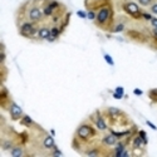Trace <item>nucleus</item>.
Instances as JSON below:
<instances>
[{"label": "nucleus", "mask_w": 157, "mask_h": 157, "mask_svg": "<svg viewBox=\"0 0 157 157\" xmlns=\"http://www.w3.org/2000/svg\"><path fill=\"white\" fill-rule=\"evenodd\" d=\"M37 35L42 40H47L49 38V35H50V29H48L47 27H43V28H40V29H38V34Z\"/></svg>", "instance_id": "nucleus-7"}, {"label": "nucleus", "mask_w": 157, "mask_h": 157, "mask_svg": "<svg viewBox=\"0 0 157 157\" xmlns=\"http://www.w3.org/2000/svg\"><path fill=\"white\" fill-rule=\"evenodd\" d=\"M20 123L24 126H32L33 125V120L29 117V116H23L20 118Z\"/></svg>", "instance_id": "nucleus-12"}, {"label": "nucleus", "mask_w": 157, "mask_h": 157, "mask_svg": "<svg viewBox=\"0 0 157 157\" xmlns=\"http://www.w3.org/2000/svg\"><path fill=\"white\" fill-rule=\"evenodd\" d=\"M103 142L106 145H108V146H113V145L117 143V137H116L115 133H113V135H108V136H106L103 138Z\"/></svg>", "instance_id": "nucleus-8"}, {"label": "nucleus", "mask_w": 157, "mask_h": 157, "mask_svg": "<svg viewBox=\"0 0 157 157\" xmlns=\"http://www.w3.org/2000/svg\"><path fill=\"white\" fill-rule=\"evenodd\" d=\"M109 16H111V9H109V8H102L101 10L98 11L97 18H96L97 24L98 25L104 24V23H106L108 19H109Z\"/></svg>", "instance_id": "nucleus-2"}, {"label": "nucleus", "mask_w": 157, "mask_h": 157, "mask_svg": "<svg viewBox=\"0 0 157 157\" xmlns=\"http://www.w3.org/2000/svg\"><path fill=\"white\" fill-rule=\"evenodd\" d=\"M108 112H109V115H112V116H120L121 115V111L120 109H117V108H108Z\"/></svg>", "instance_id": "nucleus-16"}, {"label": "nucleus", "mask_w": 157, "mask_h": 157, "mask_svg": "<svg viewBox=\"0 0 157 157\" xmlns=\"http://www.w3.org/2000/svg\"><path fill=\"white\" fill-rule=\"evenodd\" d=\"M142 143H143V141H142V138L140 136L133 140V147H135V148H140V147L142 146Z\"/></svg>", "instance_id": "nucleus-14"}, {"label": "nucleus", "mask_w": 157, "mask_h": 157, "mask_svg": "<svg viewBox=\"0 0 157 157\" xmlns=\"http://www.w3.org/2000/svg\"><path fill=\"white\" fill-rule=\"evenodd\" d=\"M123 29H125V24H118L116 28H113V33H120V32H122Z\"/></svg>", "instance_id": "nucleus-19"}, {"label": "nucleus", "mask_w": 157, "mask_h": 157, "mask_svg": "<svg viewBox=\"0 0 157 157\" xmlns=\"http://www.w3.org/2000/svg\"><path fill=\"white\" fill-rule=\"evenodd\" d=\"M10 155L13 157H22L23 155H24V152H23V150L20 148V147H13V148L10 150Z\"/></svg>", "instance_id": "nucleus-11"}, {"label": "nucleus", "mask_w": 157, "mask_h": 157, "mask_svg": "<svg viewBox=\"0 0 157 157\" xmlns=\"http://www.w3.org/2000/svg\"><path fill=\"white\" fill-rule=\"evenodd\" d=\"M113 97H115L116 99H121L123 96H122V94H120V93H117V92H115V93H113Z\"/></svg>", "instance_id": "nucleus-30"}, {"label": "nucleus", "mask_w": 157, "mask_h": 157, "mask_svg": "<svg viewBox=\"0 0 157 157\" xmlns=\"http://www.w3.org/2000/svg\"><path fill=\"white\" fill-rule=\"evenodd\" d=\"M77 135H78V137H80V138H88V137H91L92 135H94V131L92 130L91 126L82 125V126L78 128Z\"/></svg>", "instance_id": "nucleus-4"}, {"label": "nucleus", "mask_w": 157, "mask_h": 157, "mask_svg": "<svg viewBox=\"0 0 157 157\" xmlns=\"http://www.w3.org/2000/svg\"><path fill=\"white\" fill-rule=\"evenodd\" d=\"M78 15H79V18H87V14H85L84 11H78Z\"/></svg>", "instance_id": "nucleus-31"}, {"label": "nucleus", "mask_w": 157, "mask_h": 157, "mask_svg": "<svg viewBox=\"0 0 157 157\" xmlns=\"http://www.w3.org/2000/svg\"><path fill=\"white\" fill-rule=\"evenodd\" d=\"M140 137L142 138V141H143V143L147 145V138H146V132L145 131H140Z\"/></svg>", "instance_id": "nucleus-22"}, {"label": "nucleus", "mask_w": 157, "mask_h": 157, "mask_svg": "<svg viewBox=\"0 0 157 157\" xmlns=\"http://www.w3.org/2000/svg\"><path fill=\"white\" fill-rule=\"evenodd\" d=\"M43 11L40 10L39 8H37V6H33L29 9V11H28V16H29V19L32 22H39L40 19L43 18Z\"/></svg>", "instance_id": "nucleus-5"}, {"label": "nucleus", "mask_w": 157, "mask_h": 157, "mask_svg": "<svg viewBox=\"0 0 157 157\" xmlns=\"http://www.w3.org/2000/svg\"><path fill=\"white\" fill-rule=\"evenodd\" d=\"M152 37H153L155 39H157V29H155V28H153V30H152Z\"/></svg>", "instance_id": "nucleus-32"}, {"label": "nucleus", "mask_w": 157, "mask_h": 157, "mask_svg": "<svg viewBox=\"0 0 157 157\" xmlns=\"http://www.w3.org/2000/svg\"><path fill=\"white\" fill-rule=\"evenodd\" d=\"M141 5H143V6H147V5H150L151 4V0H138Z\"/></svg>", "instance_id": "nucleus-24"}, {"label": "nucleus", "mask_w": 157, "mask_h": 157, "mask_svg": "<svg viewBox=\"0 0 157 157\" xmlns=\"http://www.w3.org/2000/svg\"><path fill=\"white\" fill-rule=\"evenodd\" d=\"M116 92L120 93V94H122V96H123V93H125V91H123L122 87H117V88H116Z\"/></svg>", "instance_id": "nucleus-28"}, {"label": "nucleus", "mask_w": 157, "mask_h": 157, "mask_svg": "<svg viewBox=\"0 0 157 157\" xmlns=\"http://www.w3.org/2000/svg\"><path fill=\"white\" fill-rule=\"evenodd\" d=\"M151 11L153 14H157V4H153V5H151Z\"/></svg>", "instance_id": "nucleus-27"}, {"label": "nucleus", "mask_w": 157, "mask_h": 157, "mask_svg": "<svg viewBox=\"0 0 157 157\" xmlns=\"http://www.w3.org/2000/svg\"><path fill=\"white\" fill-rule=\"evenodd\" d=\"M10 116H11V118L14 121H18V120H20V118L24 116L23 115V111H22V108L18 106L16 103H14V102H11V104H10Z\"/></svg>", "instance_id": "nucleus-6"}, {"label": "nucleus", "mask_w": 157, "mask_h": 157, "mask_svg": "<svg viewBox=\"0 0 157 157\" xmlns=\"http://www.w3.org/2000/svg\"><path fill=\"white\" fill-rule=\"evenodd\" d=\"M13 147V143L10 141H5V142H3V150H10Z\"/></svg>", "instance_id": "nucleus-18"}, {"label": "nucleus", "mask_w": 157, "mask_h": 157, "mask_svg": "<svg viewBox=\"0 0 157 157\" xmlns=\"http://www.w3.org/2000/svg\"><path fill=\"white\" fill-rule=\"evenodd\" d=\"M150 22H151V24H152V27H153V28H155V29H157V19H156V18H152V19H151V20H150Z\"/></svg>", "instance_id": "nucleus-26"}, {"label": "nucleus", "mask_w": 157, "mask_h": 157, "mask_svg": "<svg viewBox=\"0 0 157 157\" xmlns=\"http://www.w3.org/2000/svg\"><path fill=\"white\" fill-rule=\"evenodd\" d=\"M87 18H88V19H91V20H94V19L97 18V14L94 13L93 10H91V11H88V14H87Z\"/></svg>", "instance_id": "nucleus-20"}, {"label": "nucleus", "mask_w": 157, "mask_h": 157, "mask_svg": "<svg viewBox=\"0 0 157 157\" xmlns=\"http://www.w3.org/2000/svg\"><path fill=\"white\" fill-rule=\"evenodd\" d=\"M123 9L126 10V13H128L133 18H141L142 16V13L140 11L138 6H137L135 3H127L126 5L123 6Z\"/></svg>", "instance_id": "nucleus-3"}, {"label": "nucleus", "mask_w": 157, "mask_h": 157, "mask_svg": "<svg viewBox=\"0 0 157 157\" xmlns=\"http://www.w3.org/2000/svg\"><path fill=\"white\" fill-rule=\"evenodd\" d=\"M125 148H126V147H125V143H122V142H121V143H118V145L116 146V152H121V151H123Z\"/></svg>", "instance_id": "nucleus-21"}, {"label": "nucleus", "mask_w": 157, "mask_h": 157, "mask_svg": "<svg viewBox=\"0 0 157 157\" xmlns=\"http://www.w3.org/2000/svg\"><path fill=\"white\" fill-rule=\"evenodd\" d=\"M142 18H145L146 20H151V19L153 18V16H151L148 13H142Z\"/></svg>", "instance_id": "nucleus-25"}, {"label": "nucleus", "mask_w": 157, "mask_h": 157, "mask_svg": "<svg viewBox=\"0 0 157 157\" xmlns=\"http://www.w3.org/2000/svg\"><path fill=\"white\" fill-rule=\"evenodd\" d=\"M43 143H44L45 148H55V142L53 140V137H50V136H47Z\"/></svg>", "instance_id": "nucleus-9"}, {"label": "nucleus", "mask_w": 157, "mask_h": 157, "mask_svg": "<svg viewBox=\"0 0 157 157\" xmlns=\"http://www.w3.org/2000/svg\"><path fill=\"white\" fill-rule=\"evenodd\" d=\"M147 125H148V126H150L151 128H153V130H157V127H156V126L153 125V123H151L150 121H147Z\"/></svg>", "instance_id": "nucleus-33"}, {"label": "nucleus", "mask_w": 157, "mask_h": 157, "mask_svg": "<svg viewBox=\"0 0 157 157\" xmlns=\"http://www.w3.org/2000/svg\"><path fill=\"white\" fill-rule=\"evenodd\" d=\"M148 96L153 102H157V89H152V91H150Z\"/></svg>", "instance_id": "nucleus-15"}, {"label": "nucleus", "mask_w": 157, "mask_h": 157, "mask_svg": "<svg viewBox=\"0 0 157 157\" xmlns=\"http://www.w3.org/2000/svg\"><path fill=\"white\" fill-rule=\"evenodd\" d=\"M104 59H106V62H107L109 65H113V64H115V63H113V59H112L108 54H104Z\"/></svg>", "instance_id": "nucleus-23"}, {"label": "nucleus", "mask_w": 157, "mask_h": 157, "mask_svg": "<svg viewBox=\"0 0 157 157\" xmlns=\"http://www.w3.org/2000/svg\"><path fill=\"white\" fill-rule=\"evenodd\" d=\"M87 155L88 156H97L98 155V151H89V152H87Z\"/></svg>", "instance_id": "nucleus-29"}, {"label": "nucleus", "mask_w": 157, "mask_h": 157, "mask_svg": "<svg viewBox=\"0 0 157 157\" xmlns=\"http://www.w3.org/2000/svg\"><path fill=\"white\" fill-rule=\"evenodd\" d=\"M19 32H20V35L25 37V38H32V37H34L35 34H38V30H37L35 25L33 24V23H30V22L23 23Z\"/></svg>", "instance_id": "nucleus-1"}, {"label": "nucleus", "mask_w": 157, "mask_h": 157, "mask_svg": "<svg viewBox=\"0 0 157 157\" xmlns=\"http://www.w3.org/2000/svg\"><path fill=\"white\" fill-rule=\"evenodd\" d=\"M96 126L98 130H101V131H104V130H107V125H106V122L103 121V118L99 116L97 120H96Z\"/></svg>", "instance_id": "nucleus-10"}, {"label": "nucleus", "mask_w": 157, "mask_h": 157, "mask_svg": "<svg viewBox=\"0 0 157 157\" xmlns=\"http://www.w3.org/2000/svg\"><path fill=\"white\" fill-rule=\"evenodd\" d=\"M135 94H137V96H141L142 91H140V89H135Z\"/></svg>", "instance_id": "nucleus-34"}, {"label": "nucleus", "mask_w": 157, "mask_h": 157, "mask_svg": "<svg viewBox=\"0 0 157 157\" xmlns=\"http://www.w3.org/2000/svg\"><path fill=\"white\" fill-rule=\"evenodd\" d=\"M43 14H44L45 16H52L53 15V9H52L49 5H45L44 9H43Z\"/></svg>", "instance_id": "nucleus-13"}, {"label": "nucleus", "mask_w": 157, "mask_h": 157, "mask_svg": "<svg viewBox=\"0 0 157 157\" xmlns=\"http://www.w3.org/2000/svg\"><path fill=\"white\" fill-rule=\"evenodd\" d=\"M48 5H49V6H50V8L54 10V9H57V8H59V6H60V4H59L58 1H57V0H50Z\"/></svg>", "instance_id": "nucleus-17"}]
</instances>
